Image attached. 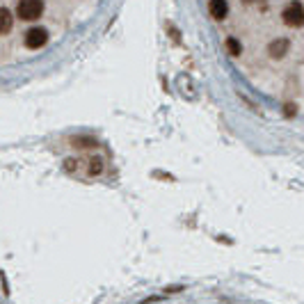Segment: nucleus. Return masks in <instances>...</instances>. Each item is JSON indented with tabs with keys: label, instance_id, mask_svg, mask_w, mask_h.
<instances>
[{
	"label": "nucleus",
	"instance_id": "f257e3e1",
	"mask_svg": "<svg viewBox=\"0 0 304 304\" xmlns=\"http://www.w3.org/2000/svg\"><path fill=\"white\" fill-rule=\"evenodd\" d=\"M44 14V3L41 0H21L16 7V16L23 21H37Z\"/></svg>",
	"mask_w": 304,
	"mask_h": 304
},
{
	"label": "nucleus",
	"instance_id": "f03ea898",
	"mask_svg": "<svg viewBox=\"0 0 304 304\" xmlns=\"http://www.w3.org/2000/svg\"><path fill=\"white\" fill-rule=\"evenodd\" d=\"M281 21H284L286 25H290V28H299V25H304L302 3H290L288 7H284V12H281Z\"/></svg>",
	"mask_w": 304,
	"mask_h": 304
},
{
	"label": "nucleus",
	"instance_id": "7ed1b4c3",
	"mask_svg": "<svg viewBox=\"0 0 304 304\" xmlns=\"http://www.w3.org/2000/svg\"><path fill=\"white\" fill-rule=\"evenodd\" d=\"M46 41H48V30H44V28H30L25 32V46L32 50L46 46Z\"/></svg>",
	"mask_w": 304,
	"mask_h": 304
},
{
	"label": "nucleus",
	"instance_id": "20e7f679",
	"mask_svg": "<svg viewBox=\"0 0 304 304\" xmlns=\"http://www.w3.org/2000/svg\"><path fill=\"white\" fill-rule=\"evenodd\" d=\"M288 48H290V41L286 39V37H281V39H274V41H270V46H268V53L272 55L274 60H279V57H284V55L288 53Z\"/></svg>",
	"mask_w": 304,
	"mask_h": 304
},
{
	"label": "nucleus",
	"instance_id": "39448f33",
	"mask_svg": "<svg viewBox=\"0 0 304 304\" xmlns=\"http://www.w3.org/2000/svg\"><path fill=\"white\" fill-rule=\"evenodd\" d=\"M208 10H210V16H213L215 21L226 19V14H229V5H226L224 0H213L208 5Z\"/></svg>",
	"mask_w": 304,
	"mask_h": 304
},
{
	"label": "nucleus",
	"instance_id": "423d86ee",
	"mask_svg": "<svg viewBox=\"0 0 304 304\" xmlns=\"http://www.w3.org/2000/svg\"><path fill=\"white\" fill-rule=\"evenodd\" d=\"M12 23H14L12 12L7 7H0V35H7L12 30Z\"/></svg>",
	"mask_w": 304,
	"mask_h": 304
},
{
	"label": "nucleus",
	"instance_id": "0eeeda50",
	"mask_svg": "<svg viewBox=\"0 0 304 304\" xmlns=\"http://www.w3.org/2000/svg\"><path fill=\"white\" fill-rule=\"evenodd\" d=\"M101 172H103V160H101V158H92L90 160V174L92 176H99Z\"/></svg>",
	"mask_w": 304,
	"mask_h": 304
},
{
	"label": "nucleus",
	"instance_id": "6e6552de",
	"mask_svg": "<svg viewBox=\"0 0 304 304\" xmlns=\"http://www.w3.org/2000/svg\"><path fill=\"white\" fill-rule=\"evenodd\" d=\"M226 50H229L231 55H234V57H238L240 55V44H238V39H234V37H229V39H226Z\"/></svg>",
	"mask_w": 304,
	"mask_h": 304
},
{
	"label": "nucleus",
	"instance_id": "1a4fd4ad",
	"mask_svg": "<svg viewBox=\"0 0 304 304\" xmlns=\"http://www.w3.org/2000/svg\"><path fill=\"white\" fill-rule=\"evenodd\" d=\"M73 144H85V146H96V142L94 140H83V137H73ZM85 146H83V149H85Z\"/></svg>",
	"mask_w": 304,
	"mask_h": 304
},
{
	"label": "nucleus",
	"instance_id": "9d476101",
	"mask_svg": "<svg viewBox=\"0 0 304 304\" xmlns=\"http://www.w3.org/2000/svg\"><path fill=\"white\" fill-rule=\"evenodd\" d=\"M284 112H286L288 117H293V115H295V105H293V103H288V105L284 108Z\"/></svg>",
	"mask_w": 304,
	"mask_h": 304
},
{
	"label": "nucleus",
	"instance_id": "9b49d317",
	"mask_svg": "<svg viewBox=\"0 0 304 304\" xmlns=\"http://www.w3.org/2000/svg\"><path fill=\"white\" fill-rule=\"evenodd\" d=\"M64 167H66V170H69V172H73V170H75V160H66V163H64Z\"/></svg>",
	"mask_w": 304,
	"mask_h": 304
}]
</instances>
